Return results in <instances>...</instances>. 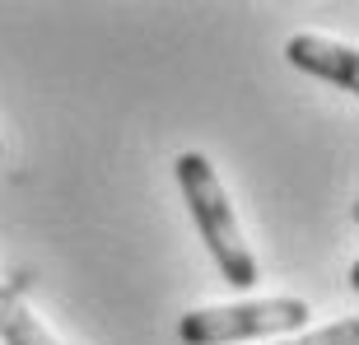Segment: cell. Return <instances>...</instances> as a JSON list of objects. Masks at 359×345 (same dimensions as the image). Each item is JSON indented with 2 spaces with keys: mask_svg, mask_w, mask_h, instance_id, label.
<instances>
[{
  "mask_svg": "<svg viewBox=\"0 0 359 345\" xmlns=\"http://www.w3.org/2000/svg\"><path fill=\"white\" fill-rule=\"evenodd\" d=\"M177 182H182L187 210L196 219V234L205 238L215 266H219V276H224L233 290H252L257 280H262L257 276V257L248 252V243H243V229H238V219H233V205H229L210 159L196 154V149H187L182 159H177Z\"/></svg>",
  "mask_w": 359,
  "mask_h": 345,
  "instance_id": "1",
  "label": "cell"
},
{
  "mask_svg": "<svg viewBox=\"0 0 359 345\" xmlns=\"http://www.w3.org/2000/svg\"><path fill=\"white\" fill-rule=\"evenodd\" d=\"M308 322L304 299H252V304H224V308H191L177 322L182 345H233L257 336L299 332Z\"/></svg>",
  "mask_w": 359,
  "mask_h": 345,
  "instance_id": "2",
  "label": "cell"
},
{
  "mask_svg": "<svg viewBox=\"0 0 359 345\" xmlns=\"http://www.w3.org/2000/svg\"><path fill=\"white\" fill-rule=\"evenodd\" d=\"M285 56H290V66L308 70V75H318V80L336 84V89H346V93L359 89V52L346 47V42L318 38V33H294Z\"/></svg>",
  "mask_w": 359,
  "mask_h": 345,
  "instance_id": "3",
  "label": "cell"
},
{
  "mask_svg": "<svg viewBox=\"0 0 359 345\" xmlns=\"http://www.w3.org/2000/svg\"><path fill=\"white\" fill-rule=\"evenodd\" d=\"M0 341L5 345H56L42 332V322L28 313L19 285H0Z\"/></svg>",
  "mask_w": 359,
  "mask_h": 345,
  "instance_id": "4",
  "label": "cell"
},
{
  "mask_svg": "<svg viewBox=\"0 0 359 345\" xmlns=\"http://www.w3.org/2000/svg\"><path fill=\"white\" fill-rule=\"evenodd\" d=\"M280 345H359V322L341 318V322H332V327H318V332L299 336V341H280Z\"/></svg>",
  "mask_w": 359,
  "mask_h": 345,
  "instance_id": "5",
  "label": "cell"
}]
</instances>
